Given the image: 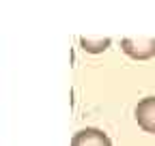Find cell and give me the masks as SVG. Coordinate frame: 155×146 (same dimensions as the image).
Listing matches in <instances>:
<instances>
[{
	"instance_id": "obj_1",
	"label": "cell",
	"mask_w": 155,
	"mask_h": 146,
	"mask_svg": "<svg viewBox=\"0 0 155 146\" xmlns=\"http://www.w3.org/2000/svg\"><path fill=\"white\" fill-rule=\"evenodd\" d=\"M121 49L134 60H149L155 56V36H140V39H121Z\"/></svg>"
},
{
	"instance_id": "obj_2",
	"label": "cell",
	"mask_w": 155,
	"mask_h": 146,
	"mask_svg": "<svg viewBox=\"0 0 155 146\" xmlns=\"http://www.w3.org/2000/svg\"><path fill=\"white\" fill-rule=\"evenodd\" d=\"M134 116H136V122H138V127L142 131L155 133V97L140 99L134 110Z\"/></svg>"
},
{
	"instance_id": "obj_3",
	"label": "cell",
	"mask_w": 155,
	"mask_h": 146,
	"mask_svg": "<svg viewBox=\"0 0 155 146\" xmlns=\"http://www.w3.org/2000/svg\"><path fill=\"white\" fill-rule=\"evenodd\" d=\"M71 146H112V140L108 138V133H104L97 127H86V129L73 133Z\"/></svg>"
},
{
	"instance_id": "obj_4",
	"label": "cell",
	"mask_w": 155,
	"mask_h": 146,
	"mask_svg": "<svg viewBox=\"0 0 155 146\" xmlns=\"http://www.w3.org/2000/svg\"><path fill=\"white\" fill-rule=\"evenodd\" d=\"M110 36H99V39H91V36H80V47L86 54H101L110 47Z\"/></svg>"
}]
</instances>
